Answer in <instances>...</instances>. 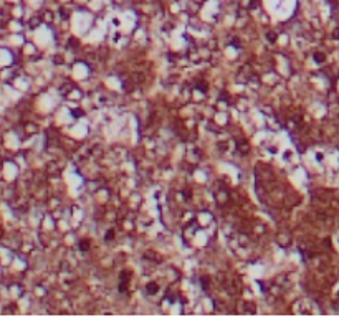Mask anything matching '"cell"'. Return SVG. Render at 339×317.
<instances>
[{
	"label": "cell",
	"mask_w": 339,
	"mask_h": 317,
	"mask_svg": "<svg viewBox=\"0 0 339 317\" xmlns=\"http://www.w3.org/2000/svg\"><path fill=\"white\" fill-rule=\"evenodd\" d=\"M131 273L129 271H124L121 274V282H119V292H126L127 291V282H129V276Z\"/></svg>",
	"instance_id": "6da1fadb"
},
{
	"label": "cell",
	"mask_w": 339,
	"mask_h": 317,
	"mask_svg": "<svg viewBox=\"0 0 339 317\" xmlns=\"http://www.w3.org/2000/svg\"><path fill=\"white\" fill-rule=\"evenodd\" d=\"M159 289V286L156 284V282H149V284L146 286V291H147V294H154V292Z\"/></svg>",
	"instance_id": "7a4b0ae2"
},
{
	"label": "cell",
	"mask_w": 339,
	"mask_h": 317,
	"mask_svg": "<svg viewBox=\"0 0 339 317\" xmlns=\"http://www.w3.org/2000/svg\"><path fill=\"white\" fill-rule=\"evenodd\" d=\"M314 61L323 63V61H324V55H323V53H314Z\"/></svg>",
	"instance_id": "3957f363"
},
{
	"label": "cell",
	"mask_w": 339,
	"mask_h": 317,
	"mask_svg": "<svg viewBox=\"0 0 339 317\" xmlns=\"http://www.w3.org/2000/svg\"><path fill=\"white\" fill-rule=\"evenodd\" d=\"M113 238H114V231H113V230H109V231L104 235V239H106V241H111Z\"/></svg>",
	"instance_id": "277c9868"
},
{
	"label": "cell",
	"mask_w": 339,
	"mask_h": 317,
	"mask_svg": "<svg viewBox=\"0 0 339 317\" xmlns=\"http://www.w3.org/2000/svg\"><path fill=\"white\" fill-rule=\"evenodd\" d=\"M79 248L83 249V251H88V248H89V243H88V241H81V243H79Z\"/></svg>",
	"instance_id": "5b68a950"
},
{
	"label": "cell",
	"mask_w": 339,
	"mask_h": 317,
	"mask_svg": "<svg viewBox=\"0 0 339 317\" xmlns=\"http://www.w3.org/2000/svg\"><path fill=\"white\" fill-rule=\"evenodd\" d=\"M38 23H40V18H32L30 20V25H32V28H35Z\"/></svg>",
	"instance_id": "8992f818"
},
{
	"label": "cell",
	"mask_w": 339,
	"mask_h": 317,
	"mask_svg": "<svg viewBox=\"0 0 339 317\" xmlns=\"http://www.w3.org/2000/svg\"><path fill=\"white\" fill-rule=\"evenodd\" d=\"M268 38H270V41H275V38H276V35H275V33H273V32H270V33H268Z\"/></svg>",
	"instance_id": "52a82bcc"
},
{
	"label": "cell",
	"mask_w": 339,
	"mask_h": 317,
	"mask_svg": "<svg viewBox=\"0 0 339 317\" xmlns=\"http://www.w3.org/2000/svg\"><path fill=\"white\" fill-rule=\"evenodd\" d=\"M202 284H204V289H207V286H208V281H207V279H202Z\"/></svg>",
	"instance_id": "ba28073f"
},
{
	"label": "cell",
	"mask_w": 339,
	"mask_h": 317,
	"mask_svg": "<svg viewBox=\"0 0 339 317\" xmlns=\"http://www.w3.org/2000/svg\"><path fill=\"white\" fill-rule=\"evenodd\" d=\"M45 18H46V22H50V20H51V15H50V12H46V15H45Z\"/></svg>",
	"instance_id": "9c48e42d"
},
{
	"label": "cell",
	"mask_w": 339,
	"mask_h": 317,
	"mask_svg": "<svg viewBox=\"0 0 339 317\" xmlns=\"http://www.w3.org/2000/svg\"><path fill=\"white\" fill-rule=\"evenodd\" d=\"M73 114H75V116H81V114H83V112H81V111H78V109H76V111H73Z\"/></svg>",
	"instance_id": "30bf717a"
},
{
	"label": "cell",
	"mask_w": 339,
	"mask_h": 317,
	"mask_svg": "<svg viewBox=\"0 0 339 317\" xmlns=\"http://www.w3.org/2000/svg\"><path fill=\"white\" fill-rule=\"evenodd\" d=\"M334 36H336V38H339V30H336V32H334Z\"/></svg>",
	"instance_id": "8fae6325"
}]
</instances>
